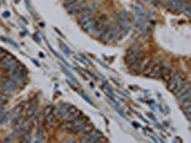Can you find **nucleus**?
Wrapping results in <instances>:
<instances>
[{
  "label": "nucleus",
  "instance_id": "1",
  "mask_svg": "<svg viewBox=\"0 0 191 143\" xmlns=\"http://www.w3.org/2000/svg\"><path fill=\"white\" fill-rule=\"evenodd\" d=\"M120 32V28L118 25V23L111 24V25L107 26L105 33H103L99 40H101L103 43H111L116 40V37L119 35Z\"/></svg>",
  "mask_w": 191,
  "mask_h": 143
},
{
  "label": "nucleus",
  "instance_id": "2",
  "mask_svg": "<svg viewBox=\"0 0 191 143\" xmlns=\"http://www.w3.org/2000/svg\"><path fill=\"white\" fill-rule=\"evenodd\" d=\"M151 58L149 56H141V58H139L133 65L130 66V71L135 74H142L145 69L147 68L148 64L150 63Z\"/></svg>",
  "mask_w": 191,
  "mask_h": 143
},
{
  "label": "nucleus",
  "instance_id": "3",
  "mask_svg": "<svg viewBox=\"0 0 191 143\" xmlns=\"http://www.w3.org/2000/svg\"><path fill=\"white\" fill-rule=\"evenodd\" d=\"M69 105L68 103H61L58 105L57 107H55L54 109V115L55 117H57L59 120H63L66 119V117H68V109H69Z\"/></svg>",
  "mask_w": 191,
  "mask_h": 143
},
{
  "label": "nucleus",
  "instance_id": "4",
  "mask_svg": "<svg viewBox=\"0 0 191 143\" xmlns=\"http://www.w3.org/2000/svg\"><path fill=\"white\" fill-rule=\"evenodd\" d=\"M102 137L101 132L94 130L88 134H84L80 138V142H97V140Z\"/></svg>",
  "mask_w": 191,
  "mask_h": 143
},
{
  "label": "nucleus",
  "instance_id": "5",
  "mask_svg": "<svg viewBox=\"0 0 191 143\" xmlns=\"http://www.w3.org/2000/svg\"><path fill=\"white\" fill-rule=\"evenodd\" d=\"M185 74L183 73L182 71H179V72H176L174 74H172L171 77L169 78V80L167 81V87L170 91L173 90V88L176 85V83H178L181 79H183V78H185Z\"/></svg>",
  "mask_w": 191,
  "mask_h": 143
},
{
  "label": "nucleus",
  "instance_id": "6",
  "mask_svg": "<svg viewBox=\"0 0 191 143\" xmlns=\"http://www.w3.org/2000/svg\"><path fill=\"white\" fill-rule=\"evenodd\" d=\"M16 58L13 56H12L11 53H8L7 56L0 61V68L5 71H8L13 64L16 62Z\"/></svg>",
  "mask_w": 191,
  "mask_h": 143
},
{
  "label": "nucleus",
  "instance_id": "7",
  "mask_svg": "<svg viewBox=\"0 0 191 143\" xmlns=\"http://www.w3.org/2000/svg\"><path fill=\"white\" fill-rule=\"evenodd\" d=\"M82 3H83V0H66V2L64 3V6L69 12L74 13L76 10L82 5Z\"/></svg>",
  "mask_w": 191,
  "mask_h": 143
},
{
  "label": "nucleus",
  "instance_id": "8",
  "mask_svg": "<svg viewBox=\"0 0 191 143\" xmlns=\"http://www.w3.org/2000/svg\"><path fill=\"white\" fill-rule=\"evenodd\" d=\"M171 73H172V69L170 67L169 64L167 63H164L161 65V77L164 79V81H168L169 78L171 77Z\"/></svg>",
  "mask_w": 191,
  "mask_h": 143
},
{
  "label": "nucleus",
  "instance_id": "9",
  "mask_svg": "<svg viewBox=\"0 0 191 143\" xmlns=\"http://www.w3.org/2000/svg\"><path fill=\"white\" fill-rule=\"evenodd\" d=\"M26 76H27L26 72H15V73L8 74V77L10 78V79L16 84L22 82V81L26 78Z\"/></svg>",
  "mask_w": 191,
  "mask_h": 143
},
{
  "label": "nucleus",
  "instance_id": "10",
  "mask_svg": "<svg viewBox=\"0 0 191 143\" xmlns=\"http://www.w3.org/2000/svg\"><path fill=\"white\" fill-rule=\"evenodd\" d=\"M70 122H71L72 128H81L85 124L88 123L89 118L87 117H83V115H81V117H78V119H76V120H74V121H70Z\"/></svg>",
  "mask_w": 191,
  "mask_h": 143
},
{
  "label": "nucleus",
  "instance_id": "11",
  "mask_svg": "<svg viewBox=\"0 0 191 143\" xmlns=\"http://www.w3.org/2000/svg\"><path fill=\"white\" fill-rule=\"evenodd\" d=\"M142 56V54H141V52L140 53H132V54H128V56H125V63H126V65L128 67H130L132 66L133 64L136 62V61L139 59V58H141V57Z\"/></svg>",
  "mask_w": 191,
  "mask_h": 143
},
{
  "label": "nucleus",
  "instance_id": "12",
  "mask_svg": "<svg viewBox=\"0 0 191 143\" xmlns=\"http://www.w3.org/2000/svg\"><path fill=\"white\" fill-rule=\"evenodd\" d=\"M3 89H4L6 92H9V93H13L15 92L17 89V86H16V83H15L13 81H12L11 79H7L5 82H3Z\"/></svg>",
  "mask_w": 191,
  "mask_h": 143
},
{
  "label": "nucleus",
  "instance_id": "13",
  "mask_svg": "<svg viewBox=\"0 0 191 143\" xmlns=\"http://www.w3.org/2000/svg\"><path fill=\"white\" fill-rule=\"evenodd\" d=\"M92 18H94L93 12H81L80 16L78 18V23L81 26L85 22H87L88 20L92 19Z\"/></svg>",
  "mask_w": 191,
  "mask_h": 143
},
{
  "label": "nucleus",
  "instance_id": "14",
  "mask_svg": "<svg viewBox=\"0 0 191 143\" xmlns=\"http://www.w3.org/2000/svg\"><path fill=\"white\" fill-rule=\"evenodd\" d=\"M81 26H82L83 31H85L86 33H92L94 32V29H95V26H96V19L95 18L90 19Z\"/></svg>",
  "mask_w": 191,
  "mask_h": 143
},
{
  "label": "nucleus",
  "instance_id": "15",
  "mask_svg": "<svg viewBox=\"0 0 191 143\" xmlns=\"http://www.w3.org/2000/svg\"><path fill=\"white\" fill-rule=\"evenodd\" d=\"M183 0H169L167 2V8L171 11H179Z\"/></svg>",
  "mask_w": 191,
  "mask_h": 143
},
{
  "label": "nucleus",
  "instance_id": "16",
  "mask_svg": "<svg viewBox=\"0 0 191 143\" xmlns=\"http://www.w3.org/2000/svg\"><path fill=\"white\" fill-rule=\"evenodd\" d=\"M179 12L185 13L187 17H190L191 16V7L190 4L187 1H183L182 5H181V8L179 10Z\"/></svg>",
  "mask_w": 191,
  "mask_h": 143
},
{
  "label": "nucleus",
  "instance_id": "17",
  "mask_svg": "<svg viewBox=\"0 0 191 143\" xmlns=\"http://www.w3.org/2000/svg\"><path fill=\"white\" fill-rule=\"evenodd\" d=\"M101 89L104 91V93H105V94L110 98V100L112 101V100H115V94H114V91L113 89L111 88L108 83H105L104 85H102L101 86Z\"/></svg>",
  "mask_w": 191,
  "mask_h": 143
},
{
  "label": "nucleus",
  "instance_id": "18",
  "mask_svg": "<svg viewBox=\"0 0 191 143\" xmlns=\"http://www.w3.org/2000/svg\"><path fill=\"white\" fill-rule=\"evenodd\" d=\"M118 25H119L120 30H127V31H129L132 28L131 21H129L128 19H121V18H120L119 22H118Z\"/></svg>",
  "mask_w": 191,
  "mask_h": 143
},
{
  "label": "nucleus",
  "instance_id": "19",
  "mask_svg": "<svg viewBox=\"0 0 191 143\" xmlns=\"http://www.w3.org/2000/svg\"><path fill=\"white\" fill-rule=\"evenodd\" d=\"M36 106H37V104H36V102H31V104L29 105L27 108V110H26V117H33V115L36 113Z\"/></svg>",
  "mask_w": 191,
  "mask_h": 143
},
{
  "label": "nucleus",
  "instance_id": "20",
  "mask_svg": "<svg viewBox=\"0 0 191 143\" xmlns=\"http://www.w3.org/2000/svg\"><path fill=\"white\" fill-rule=\"evenodd\" d=\"M141 52V44H139V43H135L133 44L129 49H128L126 51V56H128V54H132V53H140Z\"/></svg>",
  "mask_w": 191,
  "mask_h": 143
},
{
  "label": "nucleus",
  "instance_id": "21",
  "mask_svg": "<svg viewBox=\"0 0 191 143\" xmlns=\"http://www.w3.org/2000/svg\"><path fill=\"white\" fill-rule=\"evenodd\" d=\"M133 9H134V11L136 12L137 16H138L139 18L141 19V20H145V18H146V15H145L144 12H143V10H142L140 6L133 5Z\"/></svg>",
  "mask_w": 191,
  "mask_h": 143
},
{
  "label": "nucleus",
  "instance_id": "22",
  "mask_svg": "<svg viewBox=\"0 0 191 143\" xmlns=\"http://www.w3.org/2000/svg\"><path fill=\"white\" fill-rule=\"evenodd\" d=\"M36 142H42L45 139V133L42 127H38L36 131Z\"/></svg>",
  "mask_w": 191,
  "mask_h": 143
},
{
  "label": "nucleus",
  "instance_id": "23",
  "mask_svg": "<svg viewBox=\"0 0 191 143\" xmlns=\"http://www.w3.org/2000/svg\"><path fill=\"white\" fill-rule=\"evenodd\" d=\"M187 82V80H186V77L185 78H183V79H181L178 83H176V85L174 86V88H173V90L171 91V92H173L175 94L178 93V92L182 89V88L185 86V84Z\"/></svg>",
  "mask_w": 191,
  "mask_h": 143
},
{
  "label": "nucleus",
  "instance_id": "24",
  "mask_svg": "<svg viewBox=\"0 0 191 143\" xmlns=\"http://www.w3.org/2000/svg\"><path fill=\"white\" fill-rule=\"evenodd\" d=\"M95 130V126H94L92 123H87V124H85L83 127H81L80 129V132H79V134H88V133L90 132H92Z\"/></svg>",
  "mask_w": 191,
  "mask_h": 143
},
{
  "label": "nucleus",
  "instance_id": "25",
  "mask_svg": "<svg viewBox=\"0 0 191 143\" xmlns=\"http://www.w3.org/2000/svg\"><path fill=\"white\" fill-rule=\"evenodd\" d=\"M187 99H191V90L186 91L185 93H183V94H181L180 96H178V103L181 104Z\"/></svg>",
  "mask_w": 191,
  "mask_h": 143
},
{
  "label": "nucleus",
  "instance_id": "26",
  "mask_svg": "<svg viewBox=\"0 0 191 143\" xmlns=\"http://www.w3.org/2000/svg\"><path fill=\"white\" fill-rule=\"evenodd\" d=\"M82 115V112L81 111H79L78 109L76 111H75L74 113L71 114L69 117H67V118L65 119L66 121H74L76 120V119H78V117H80Z\"/></svg>",
  "mask_w": 191,
  "mask_h": 143
},
{
  "label": "nucleus",
  "instance_id": "27",
  "mask_svg": "<svg viewBox=\"0 0 191 143\" xmlns=\"http://www.w3.org/2000/svg\"><path fill=\"white\" fill-rule=\"evenodd\" d=\"M31 133L32 130L31 129H28L22 134V137L20 139V142H31L32 141V138H31Z\"/></svg>",
  "mask_w": 191,
  "mask_h": 143
},
{
  "label": "nucleus",
  "instance_id": "28",
  "mask_svg": "<svg viewBox=\"0 0 191 143\" xmlns=\"http://www.w3.org/2000/svg\"><path fill=\"white\" fill-rule=\"evenodd\" d=\"M45 122H46V126L48 128H52L55 124V115L51 114L45 117Z\"/></svg>",
  "mask_w": 191,
  "mask_h": 143
},
{
  "label": "nucleus",
  "instance_id": "29",
  "mask_svg": "<svg viewBox=\"0 0 191 143\" xmlns=\"http://www.w3.org/2000/svg\"><path fill=\"white\" fill-rule=\"evenodd\" d=\"M21 111H22V105L21 104H19V105H17V106H15L12 110L13 117H17V115H21Z\"/></svg>",
  "mask_w": 191,
  "mask_h": 143
},
{
  "label": "nucleus",
  "instance_id": "30",
  "mask_svg": "<svg viewBox=\"0 0 191 143\" xmlns=\"http://www.w3.org/2000/svg\"><path fill=\"white\" fill-rule=\"evenodd\" d=\"M61 69H62V71L64 72V74H66V76H67L69 78H70V79L73 81V82H74V85H78V81H76V79H75V77L73 76V74L70 73V72H69L67 69H66V68L64 67V66H61Z\"/></svg>",
  "mask_w": 191,
  "mask_h": 143
},
{
  "label": "nucleus",
  "instance_id": "31",
  "mask_svg": "<svg viewBox=\"0 0 191 143\" xmlns=\"http://www.w3.org/2000/svg\"><path fill=\"white\" fill-rule=\"evenodd\" d=\"M76 58L78 59L81 63H83V64H84V65H86V66L91 65V62H90V61H89L87 58H86L84 56H82V54H78V56H76Z\"/></svg>",
  "mask_w": 191,
  "mask_h": 143
},
{
  "label": "nucleus",
  "instance_id": "32",
  "mask_svg": "<svg viewBox=\"0 0 191 143\" xmlns=\"http://www.w3.org/2000/svg\"><path fill=\"white\" fill-rule=\"evenodd\" d=\"M188 90H190V83L188 82V81H187V82L185 84V86H183V87L182 88V89H181V90L178 92V93L176 94L177 97L180 96L181 94H183V93H185V92H186V91H188Z\"/></svg>",
  "mask_w": 191,
  "mask_h": 143
},
{
  "label": "nucleus",
  "instance_id": "33",
  "mask_svg": "<svg viewBox=\"0 0 191 143\" xmlns=\"http://www.w3.org/2000/svg\"><path fill=\"white\" fill-rule=\"evenodd\" d=\"M59 47H60V49L64 52V53L66 54V56H70V53H71V50L69 49V48H68L67 46L64 45L63 43H60V44H59Z\"/></svg>",
  "mask_w": 191,
  "mask_h": 143
},
{
  "label": "nucleus",
  "instance_id": "34",
  "mask_svg": "<svg viewBox=\"0 0 191 143\" xmlns=\"http://www.w3.org/2000/svg\"><path fill=\"white\" fill-rule=\"evenodd\" d=\"M9 100V97L7 96V95L3 94H0V106H3V105H5L7 102Z\"/></svg>",
  "mask_w": 191,
  "mask_h": 143
},
{
  "label": "nucleus",
  "instance_id": "35",
  "mask_svg": "<svg viewBox=\"0 0 191 143\" xmlns=\"http://www.w3.org/2000/svg\"><path fill=\"white\" fill-rule=\"evenodd\" d=\"M78 93H79V94H80L83 98H84V100H85V101H87L90 105H92V106H95V104H94V102H93L91 99H90V97L88 96L87 94H84V93H82V92H78Z\"/></svg>",
  "mask_w": 191,
  "mask_h": 143
},
{
  "label": "nucleus",
  "instance_id": "36",
  "mask_svg": "<svg viewBox=\"0 0 191 143\" xmlns=\"http://www.w3.org/2000/svg\"><path fill=\"white\" fill-rule=\"evenodd\" d=\"M128 32H129V31H127V30H123V31H122V33H121L120 35V33H119V35H118L117 37H116V38H118V39H117L118 41H120V40L123 39L124 37H125V36L128 35Z\"/></svg>",
  "mask_w": 191,
  "mask_h": 143
},
{
  "label": "nucleus",
  "instance_id": "37",
  "mask_svg": "<svg viewBox=\"0 0 191 143\" xmlns=\"http://www.w3.org/2000/svg\"><path fill=\"white\" fill-rule=\"evenodd\" d=\"M183 114L185 115V117L188 119H190V117H191V106L186 107V108H183Z\"/></svg>",
  "mask_w": 191,
  "mask_h": 143
},
{
  "label": "nucleus",
  "instance_id": "38",
  "mask_svg": "<svg viewBox=\"0 0 191 143\" xmlns=\"http://www.w3.org/2000/svg\"><path fill=\"white\" fill-rule=\"evenodd\" d=\"M3 39H4V38H3ZM4 40H6V41H7V42H8V43H10V44H12V45H13V47H15V48H16V49H18V48H19V47H18V45H17V44H16V43H15V41H13V40H12V39H10V38H8V39H4Z\"/></svg>",
  "mask_w": 191,
  "mask_h": 143
},
{
  "label": "nucleus",
  "instance_id": "39",
  "mask_svg": "<svg viewBox=\"0 0 191 143\" xmlns=\"http://www.w3.org/2000/svg\"><path fill=\"white\" fill-rule=\"evenodd\" d=\"M8 53H9L8 52H6V51H4V50H3L2 52L0 53V61H1V60H2L3 58H4V57H5V56H7V54H8Z\"/></svg>",
  "mask_w": 191,
  "mask_h": 143
},
{
  "label": "nucleus",
  "instance_id": "40",
  "mask_svg": "<svg viewBox=\"0 0 191 143\" xmlns=\"http://www.w3.org/2000/svg\"><path fill=\"white\" fill-rule=\"evenodd\" d=\"M128 12H126V11H124L122 13H121V16H120V18L121 19H128Z\"/></svg>",
  "mask_w": 191,
  "mask_h": 143
},
{
  "label": "nucleus",
  "instance_id": "41",
  "mask_svg": "<svg viewBox=\"0 0 191 143\" xmlns=\"http://www.w3.org/2000/svg\"><path fill=\"white\" fill-rule=\"evenodd\" d=\"M34 40H36V41H37V42H40V38H39V36H38L37 35H34Z\"/></svg>",
  "mask_w": 191,
  "mask_h": 143
},
{
  "label": "nucleus",
  "instance_id": "42",
  "mask_svg": "<svg viewBox=\"0 0 191 143\" xmlns=\"http://www.w3.org/2000/svg\"><path fill=\"white\" fill-rule=\"evenodd\" d=\"M2 15L4 16V17H8V16L10 15V12H4L2 13Z\"/></svg>",
  "mask_w": 191,
  "mask_h": 143
},
{
  "label": "nucleus",
  "instance_id": "43",
  "mask_svg": "<svg viewBox=\"0 0 191 143\" xmlns=\"http://www.w3.org/2000/svg\"><path fill=\"white\" fill-rule=\"evenodd\" d=\"M147 115H148V117H150V118H152V119H154V120L156 121V118H155V117H154V115H152V114H147Z\"/></svg>",
  "mask_w": 191,
  "mask_h": 143
},
{
  "label": "nucleus",
  "instance_id": "44",
  "mask_svg": "<svg viewBox=\"0 0 191 143\" xmlns=\"http://www.w3.org/2000/svg\"><path fill=\"white\" fill-rule=\"evenodd\" d=\"M33 62H34V64H36V65H37V66H39V63H37V62H36V60H34V59H33Z\"/></svg>",
  "mask_w": 191,
  "mask_h": 143
},
{
  "label": "nucleus",
  "instance_id": "45",
  "mask_svg": "<svg viewBox=\"0 0 191 143\" xmlns=\"http://www.w3.org/2000/svg\"><path fill=\"white\" fill-rule=\"evenodd\" d=\"M67 142H76V140H73V139H69V140H66Z\"/></svg>",
  "mask_w": 191,
  "mask_h": 143
},
{
  "label": "nucleus",
  "instance_id": "46",
  "mask_svg": "<svg viewBox=\"0 0 191 143\" xmlns=\"http://www.w3.org/2000/svg\"><path fill=\"white\" fill-rule=\"evenodd\" d=\"M90 86H91L92 88H94V87H95V85H94V83H93V82H91V84H90Z\"/></svg>",
  "mask_w": 191,
  "mask_h": 143
},
{
  "label": "nucleus",
  "instance_id": "47",
  "mask_svg": "<svg viewBox=\"0 0 191 143\" xmlns=\"http://www.w3.org/2000/svg\"><path fill=\"white\" fill-rule=\"evenodd\" d=\"M144 2H149V0H143Z\"/></svg>",
  "mask_w": 191,
  "mask_h": 143
},
{
  "label": "nucleus",
  "instance_id": "48",
  "mask_svg": "<svg viewBox=\"0 0 191 143\" xmlns=\"http://www.w3.org/2000/svg\"><path fill=\"white\" fill-rule=\"evenodd\" d=\"M2 51H3V49H1V48H0V53H1V52H2Z\"/></svg>",
  "mask_w": 191,
  "mask_h": 143
},
{
  "label": "nucleus",
  "instance_id": "49",
  "mask_svg": "<svg viewBox=\"0 0 191 143\" xmlns=\"http://www.w3.org/2000/svg\"><path fill=\"white\" fill-rule=\"evenodd\" d=\"M15 1H16L17 3H18V2H19V0H15Z\"/></svg>",
  "mask_w": 191,
  "mask_h": 143
}]
</instances>
